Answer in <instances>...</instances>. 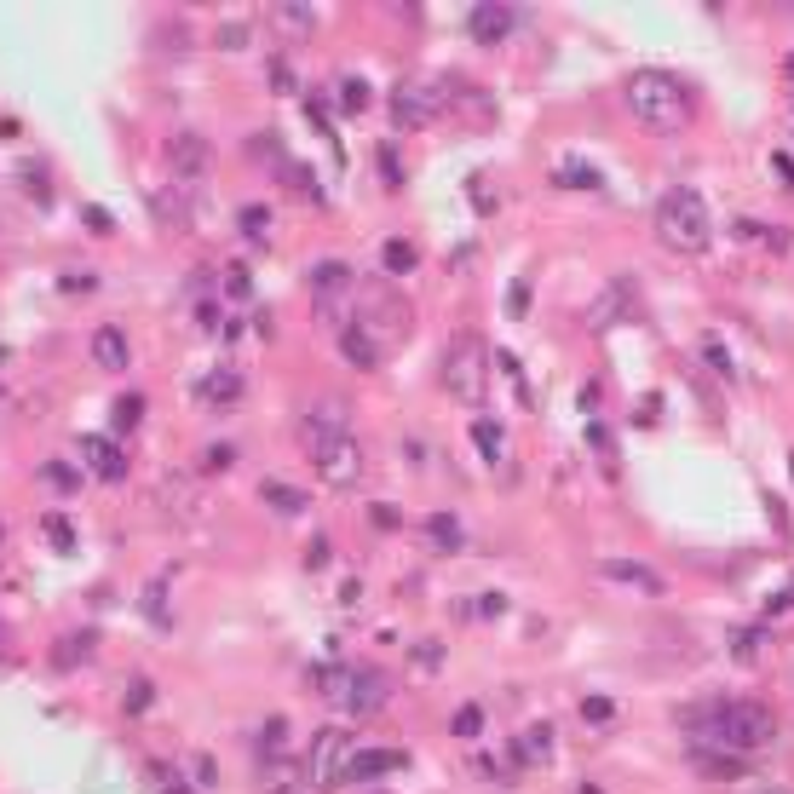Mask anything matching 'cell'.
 <instances>
[{
	"mask_svg": "<svg viewBox=\"0 0 794 794\" xmlns=\"http://www.w3.org/2000/svg\"><path fill=\"white\" fill-rule=\"evenodd\" d=\"M685 731H691L697 754L702 748H720V754L743 760V754H754V748H766L777 737V714L754 697H720V702H702L697 714L685 720Z\"/></svg>",
	"mask_w": 794,
	"mask_h": 794,
	"instance_id": "cell-1",
	"label": "cell"
},
{
	"mask_svg": "<svg viewBox=\"0 0 794 794\" xmlns=\"http://www.w3.org/2000/svg\"><path fill=\"white\" fill-rule=\"evenodd\" d=\"M622 104H628V116L639 127H651V133H679V127H691L697 116V98L691 87L668 70H633L622 81Z\"/></svg>",
	"mask_w": 794,
	"mask_h": 794,
	"instance_id": "cell-2",
	"label": "cell"
},
{
	"mask_svg": "<svg viewBox=\"0 0 794 794\" xmlns=\"http://www.w3.org/2000/svg\"><path fill=\"white\" fill-rule=\"evenodd\" d=\"M300 444H305V461L323 472L328 490H351L363 478V449L334 415H300Z\"/></svg>",
	"mask_w": 794,
	"mask_h": 794,
	"instance_id": "cell-3",
	"label": "cell"
},
{
	"mask_svg": "<svg viewBox=\"0 0 794 794\" xmlns=\"http://www.w3.org/2000/svg\"><path fill=\"white\" fill-rule=\"evenodd\" d=\"M317 691L328 697V708H340V714H351V720H369V714L386 708L392 679L374 674V668H357V662H334V668L317 674Z\"/></svg>",
	"mask_w": 794,
	"mask_h": 794,
	"instance_id": "cell-4",
	"label": "cell"
},
{
	"mask_svg": "<svg viewBox=\"0 0 794 794\" xmlns=\"http://www.w3.org/2000/svg\"><path fill=\"white\" fill-rule=\"evenodd\" d=\"M656 236L674 248V254H702L708 242H714V213L702 202L697 190H668L662 202H656Z\"/></svg>",
	"mask_w": 794,
	"mask_h": 794,
	"instance_id": "cell-5",
	"label": "cell"
},
{
	"mask_svg": "<svg viewBox=\"0 0 794 794\" xmlns=\"http://www.w3.org/2000/svg\"><path fill=\"white\" fill-rule=\"evenodd\" d=\"M438 374H444V392L455 397V403H467V409H478L484 397H490V346L478 340V334H455L444 351V363H438Z\"/></svg>",
	"mask_w": 794,
	"mask_h": 794,
	"instance_id": "cell-6",
	"label": "cell"
},
{
	"mask_svg": "<svg viewBox=\"0 0 794 794\" xmlns=\"http://www.w3.org/2000/svg\"><path fill=\"white\" fill-rule=\"evenodd\" d=\"M351 300H357V317H351V323H363L380 346H403V340H409L415 311L397 300V288H386V282H357Z\"/></svg>",
	"mask_w": 794,
	"mask_h": 794,
	"instance_id": "cell-7",
	"label": "cell"
},
{
	"mask_svg": "<svg viewBox=\"0 0 794 794\" xmlns=\"http://www.w3.org/2000/svg\"><path fill=\"white\" fill-rule=\"evenodd\" d=\"M351 754H357V743H351L340 725H323V731H311V748H305V783H311L317 794L340 789V783H346Z\"/></svg>",
	"mask_w": 794,
	"mask_h": 794,
	"instance_id": "cell-8",
	"label": "cell"
},
{
	"mask_svg": "<svg viewBox=\"0 0 794 794\" xmlns=\"http://www.w3.org/2000/svg\"><path fill=\"white\" fill-rule=\"evenodd\" d=\"M305 288L317 294V305H323V311H334L340 300H351V294H357V277H351L346 259H323V265H311V271H305Z\"/></svg>",
	"mask_w": 794,
	"mask_h": 794,
	"instance_id": "cell-9",
	"label": "cell"
},
{
	"mask_svg": "<svg viewBox=\"0 0 794 794\" xmlns=\"http://www.w3.org/2000/svg\"><path fill=\"white\" fill-rule=\"evenodd\" d=\"M75 455H81V467L93 472V478H104V484H121V478H127V455H121L110 438H98V432L75 438Z\"/></svg>",
	"mask_w": 794,
	"mask_h": 794,
	"instance_id": "cell-10",
	"label": "cell"
},
{
	"mask_svg": "<svg viewBox=\"0 0 794 794\" xmlns=\"http://www.w3.org/2000/svg\"><path fill=\"white\" fill-rule=\"evenodd\" d=\"M162 150H167V167H173V173H185V179H202V173L213 167V150H208L202 133H173Z\"/></svg>",
	"mask_w": 794,
	"mask_h": 794,
	"instance_id": "cell-11",
	"label": "cell"
},
{
	"mask_svg": "<svg viewBox=\"0 0 794 794\" xmlns=\"http://www.w3.org/2000/svg\"><path fill=\"white\" fill-rule=\"evenodd\" d=\"M340 357H346L351 369H380V363H386V346H380L363 323L346 317V323H340Z\"/></svg>",
	"mask_w": 794,
	"mask_h": 794,
	"instance_id": "cell-12",
	"label": "cell"
},
{
	"mask_svg": "<svg viewBox=\"0 0 794 794\" xmlns=\"http://www.w3.org/2000/svg\"><path fill=\"white\" fill-rule=\"evenodd\" d=\"M432 116H438V104H432V93H426L421 81H403L392 93V121L397 127H426Z\"/></svg>",
	"mask_w": 794,
	"mask_h": 794,
	"instance_id": "cell-13",
	"label": "cell"
},
{
	"mask_svg": "<svg viewBox=\"0 0 794 794\" xmlns=\"http://www.w3.org/2000/svg\"><path fill=\"white\" fill-rule=\"evenodd\" d=\"M397 766H403V748H357V754H351V766H346V783L363 789V783H380V777L397 771Z\"/></svg>",
	"mask_w": 794,
	"mask_h": 794,
	"instance_id": "cell-14",
	"label": "cell"
},
{
	"mask_svg": "<svg viewBox=\"0 0 794 794\" xmlns=\"http://www.w3.org/2000/svg\"><path fill=\"white\" fill-rule=\"evenodd\" d=\"M518 24V6H472V18H467V29H472V41L478 47H495V41H507V29Z\"/></svg>",
	"mask_w": 794,
	"mask_h": 794,
	"instance_id": "cell-15",
	"label": "cell"
},
{
	"mask_svg": "<svg viewBox=\"0 0 794 794\" xmlns=\"http://www.w3.org/2000/svg\"><path fill=\"white\" fill-rule=\"evenodd\" d=\"M93 363L98 369H110V374H121L127 363H133V346H127V334H121L116 323L93 328Z\"/></svg>",
	"mask_w": 794,
	"mask_h": 794,
	"instance_id": "cell-16",
	"label": "cell"
},
{
	"mask_svg": "<svg viewBox=\"0 0 794 794\" xmlns=\"http://www.w3.org/2000/svg\"><path fill=\"white\" fill-rule=\"evenodd\" d=\"M196 397H202V403H213V409H231L236 397H242V374H236V369H213V374H202Z\"/></svg>",
	"mask_w": 794,
	"mask_h": 794,
	"instance_id": "cell-17",
	"label": "cell"
},
{
	"mask_svg": "<svg viewBox=\"0 0 794 794\" xmlns=\"http://www.w3.org/2000/svg\"><path fill=\"white\" fill-rule=\"evenodd\" d=\"M259 501L277 507L282 518H305V490H288V484H277V478H259Z\"/></svg>",
	"mask_w": 794,
	"mask_h": 794,
	"instance_id": "cell-18",
	"label": "cell"
},
{
	"mask_svg": "<svg viewBox=\"0 0 794 794\" xmlns=\"http://www.w3.org/2000/svg\"><path fill=\"white\" fill-rule=\"evenodd\" d=\"M547 754H553V725L547 720L524 725V731H518V760H524V766H541Z\"/></svg>",
	"mask_w": 794,
	"mask_h": 794,
	"instance_id": "cell-19",
	"label": "cell"
},
{
	"mask_svg": "<svg viewBox=\"0 0 794 794\" xmlns=\"http://www.w3.org/2000/svg\"><path fill=\"white\" fill-rule=\"evenodd\" d=\"M605 576H610V582L639 587V593H662V576H656V570H645V564H633V559H610Z\"/></svg>",
	"mask_w": 794,
	"mask_h": 794,
	"instance_id": "cell-20",
	"label": "cell"
},
{
	"mask_svg": "<svg viewBox=\"0 0 794 794\" xmlns=\"http://www.w3.org/2000/svg\"><path fill=\"white\" fill-rule=\"evenodd\" d=\"M93 651H98V633L81 628V633H70V639H58V645H52V662H58V668H75V662H87Z\"/></svg>",
	"mask_w": 794,
	"mask_h": 794,
	"instance_id": "cell-21",
	"label": "cell"
},
{
	"mask_svg": "<svg viewBox=\"0 0 794 794\" xmlns=\"http://www.w3.org/2000/svg\"><path fill=\"white\" fill-rule=\"evenodd\" d=\"M380 259H386V271H392V277H409V271L421 265V254H415V242H409V236H392V242L380 248Z\"/></svg>",
	"mask_w": 794,
	"mask_h": 794,
	"instance_id": "cell-22",
	"label": "cell"
},
{
	"mask_svg": "<svg viewBox=\"0 0 794 794\" xmlns=\"http://www.w3.org/2000/svg\"><path fill=\"white\" fill-rule=\"evenodd\" d=\"M144 777H150V789H156V794H196L185 777H179V766H167V760H150Z\"/></svg>",
	"mask_w": 794,
	"mask_h": 794,
	"instance_id": "cell-23",
	"label": "cell"
},
{
	"mask_svg": "<svg viewBox=\"0 0 794 794\" xmlns=\"http://www.w3.org/2000/svg\"><path fill=\"white\" fill-rule=\"evenodd\" d=\"M41 484L58 490V495H75V490H81V472H75L70 461H47V467H41Z\"/></svg>",
	"mask_w": 794,
	"mask_h": 794,
	"instance_id": "cell-24",
	"label": "cell"
},
{
	"mask_svg": "<svg viewBox=\"0 0 794 794\" xmlns=\"http://www.w3.org/2000/svg\"><path fill=\"white\" fill-rule=\"evenodd\" d=\"M449 731H455L461 743H472V737L484 731V708H478V702H461V708H455V720H449Z\"/></svg>",
	"mask_w": 794,
	"mask_h": 794,
	"instance_id": "cell-25",
	"label": "cell"
},
{
	"mask_svg": "<svg viewBox=\"0 0 794 794\" xmlns=\"http://www.w3.org/2000/svg\"><path fill=\"white\" fill-rule=\"evenodd\" d=\"M472 444H478V455H501V421H490V415H484V421H472Z\"/></svg>",
	"mask_w": 794,
	"mask_h": 794,
	"instance_id": "cell-26",
	"label": "cell"
},
{
	"mask_svg": "<svg viewBox=\"0 0 794 794\" xmlns=\"http://www.w3.org/2000/svg\"><path fill=\"white\" fill-rule=\"evenodd\" d=\"M340 110H346V116H357V110H369V81H357V75H346V81H340Z\"/></svg>",
	"mask_w": 794,
	"mask_h": 794,
	"instance_id": "cell-27",
	"label": "cell"
},
{
	"mask_svg": "<svg viewBox=\"0 0 794 794\" xmlns=\"http://www.w3.org/2000/svg\"><path fill=\"white\" fill-rule=\"evenodd\" d=\"M150 702H156V685H150V679H127V702H121V708H127V714H150Z\"/></svg>",
	"mask_w": 794,
	"mask_h": 794,
	"instance_id": "cell-28",
	"label": "cell"
},
{
	"mask_svg": "<svg viewBox=\"0 0 794 794\" xmlns=\"http://www.w3.org/2000/svg\"><path fill=\"white\" fill-rule=\"evenodd\" d=\"M47 541H52V553H75V524L70 518H47Z\"/></svg>",
	"mask_w": 794,
	"mask_h": 794,
	"instance_id": "cell-29",
	"label": "cell"
},
{
	"mask_svg": "<svg viewBox=\"0 0 794 794\" xmlns=\"http://www.w3.org/2000/svg\"><path fill=\"white\" fill-rule=\"evenodd\" d=\"M271 12H277V24H282V29H294V35L317 24V18H311V6H294V0H288V6H271Z\"/></svg>",
	"mask_w": 794,
	"mask_h": 794,
	"instance_id": "cell-30",
	"label": "cell"
},
{
	"mask_svg": "<svg viewBox=\"0 0 794 794\" xmlns=\"http://www.w3.org/2000/svg\"><path fill=\"white\" fill-rule=\"evenodd\" d=\"M426 536H432V547H461V524H455L449 513H438V518H432V530H426Z\"/></svg>",
	"mask_w": 794,
	"mask_h": 794,
	"instance_id": "cell-31",
	"label": "cell"
},
{
	"mask_svg": "<svg viewBox=\"0 0 794 794\" xmlns=\"http://www.w3.org/2000/svg\"><path fill=\"white\" fill-rule=\"evenodd\" d=\"M559 185H582V190H599V173H593V167H582V162H564V167H559Z\"/></svg>",
	"mask_w": 794,
	"mask_h": 794,
	"instance_id": "cell-32",
	"label": "cell"
},
{
	"mask_svg": "<svg viewBox=\"0 0 794 794\" xmlns=\"http://www.w3.org/2000/svg\"><path fill=\"white\" fill-rule=\"evenodd\" d=\"M156 213L173 219V225H185V190H162V196H156Z\"/></svg>",
	"mask_w": 794,
	"mask_h": 794,
	"instance_id": "cell-33",
	"label": "cell"
},
{
	"mask_svg": "<svg viewBox=\"0 0 794 794\" xmlns=\"http://www.w3.org/2000/svg\"><path fill=\"white\" fill-rule=\"evenodd\" d=\"M225 294H231V300H248V294H254V282H248V265H225Z\"/></svg>",
	"mask_w": 794,
	"mask_h": 794,
	"instance_id": "cell-34",
	"label": "cell"
},
{
	"mask_svg": "<svg viewBox=\"0 0 794 794\" xmlns=\"http://www.w3.org/2000/svg\"><path fill=\"white\" fill-rule=\"evenodd\" d=\"M162 593H167V582H162V576H156V582L144 587V616H150L156 628H162V622H167V610H162Z\"/></svg>",
	"mask_w": 794,
	"mask_h": 794,
	"instance_id": "cell-35",
	"label": "cell"
},
{
	"mask_svg": "<svg viewBox=\"0 0 794 794\" xmlns=\"http://www.w3.org/2000/svg\"><path fill=\"white\" fill-rule=\"evenodd\" d=\"M265 231H271V213H265V208H242V236H248V242H259Z\"/></svg>",
	"mask_w": 794,
	"mask_h": 794,
	"instance_id": "cell-36",
	"label": "cell"
},
{
	"mask_svg": "<svg viewBox=\"0 0 794 794\" xmlns=\"http://www.w3.org/2000/svg\"><path fill=\"white\" fill-rule=\"evenodd\" d=\"M582 714H587L593 725H610V720H616V708H610V697H582Z\"/></svg>",
	"mask_w": 794,
	"mask_h": 794,
	"instance_id": "cell-37",
	"label": "cell"
},
{
	"mask_svg": "<svg viewBox=\"0 0 794 794\" xmlns=\"http://www.w3.org/2000/svg\"><path fill=\"white\" fill-rule=\"evenodd\" d=\"M139 415H144V403H139V397H121V403H116V426H121V432H127V426L139 421Z\"/></svg>",
	"mask_w": 794,
	"mask_h": 794,
	"instance_id": "cell-38",
	"label": "cell"
},
{
	"mask_svg": "<svg viewBox=\"0 0 794 794\" xmlns=\"http://www.w3.org/2000/svg\"><path fill=\"white\" fill-rule=\"evenodd\" d=\"M530 311V282H513V294H507V317H524Z\"/></svg>",
	"mask_w": 794,
	"mask_h": 794,
	"instance_id": "cell-39",
	"label": "cell"
},
{
	"mask_svg": "<svg viewBox=\"0 0 794 794\" xmlns=\"http://www.w3.org/2000/svg\"><path fill=\"white\" fill-rule=\"evenodd\" d=\"M702 357H708V369L731 374V357H725V346H720V340H702Z\"/></svg>",
	"mask_w": 794,
	"mask_h": 794,
	"instance_id": "cell-40",
	"label": "cell"
},
{
	"mask_svg": "<svg viewBox=\"0 0 794 794\" xmlns=\"http://www.w3.org/2000/svg\"><path fill=\"white\" fill-rule=\"evenodd\" d=\"M369 518H374V530H397V524H403V513H392L386 501H374V507H369Z\"/></svg>",
	"mask_w": 794,
	"mask_h": 794,
	"instance_id": "cell-41",
	"label": "cell"
},
{
	"mask_svg": "<svg viewBox=\"0 0 794 794\" xmlns=\"http://www.w3.org/2000/svg\"><path fill=\"white\" fill-rule=\"evenodd\" d=\"M196 323H202V328H225V311H219L213 300H202V305H196Z\"/></svg>",
	"mask_w": 794,
	"mask_h": 794,
	"instance_id": "cell-42",
	"label": "cell"
},
{
	"mask_svg": "<svg viewBox=\"0 0 794 794\" xmlns=\"http://www.w3.org/2000/svg\"><path fill=\"white\" fill-rule=\"evenodd\" d=\"M501 610H507V599H501V593H484V599H478V616H501Z\"/></svg>",
	"mask_w": 794,
	"mask_h": 794,
	"instance_id": "cell-43",
	"label": "cell"
},
{
	"mask_svg": "<svg viewBox=\"0 0 794 794\" xmlns=\"http://www.w3.org/2000/svg\"><path fill=\"white\" fill-rule=\"evenodd\" d=\"M98 277H64V294H93Z\"/></svg>",
	"mask_w": 794,
	"mask_h": 794,
	"instance_id": "cell-44",
	"label": "cell"
},
{
	"mask_svg": "<svg viewBox=\"0 0 794 794\" xmlns=\"http://www.w3.org/2000/svg\"><path fill=\"white\" fill-rule=\"evenodd\" d=\"M576 794H605V789H599V783H582V789H576Z\"/></svg>",
	"mask_w": 794,
	"mask_h": 794,
	"instance_id": "cell-45",
	"label": "cell"
},
{
	"mask_svg": "<svg viewBox=\"0 0 794 794\" xmlns=\"http://www.w3.org/2000/svg\"><path fill=\"white\" fill-rule=\"evenodd\" d=\"M783 70H789V81H794V52H789V58H783Z\"/></svg>",
	"mask_w": 794,
	"mask_h": 794,
	"instance_id": "cell-46",
	"label": "cell"
},
{
	"mask_svg": "<svg viewBox=\"0 0 794 794\" xmlns=\"http://www.w3.org/2000/svg\"><path fill=\"white\" fill-rule=\"evenodd\" d=\"M0 645H6V633H0Z\"/></svg>",
	"mask_w": 794,
	"mask_h": 794,
	"instance_id": "cell-47",
	"label": "cell"
},
{
	"mask_svg": "<svg viewBox=\"0 0 794 794\" xmlns=\"http://www.w3.org/2000/svg\"><path fill=\"white\" fill-rule=\"evenodd\" d=\"M789 467H794V461H789Z\"/></svg>",
	"mask_w": 794,
	"mask_h": 794,
	"instance_id": "cell-48",
	"label": "cell"
},
{
	"mask_svg": "<svg viewBox=\"0 0 794 794\" xmlns=\"http://www.w3.org/2000/svg\"><path fill=\"white\" fill-rule=\"evenodd\" d=\"M771 794H777V789H771Z\"/></svg>",
	"mask_w": 794,
	"mask_h": 794,
	"instance_id": "cell-49",
	"label": "cell"
}]
</instances>
